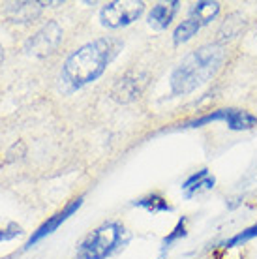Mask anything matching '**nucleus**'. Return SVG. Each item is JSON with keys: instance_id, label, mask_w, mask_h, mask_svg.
Masks as SVG:
<instances>
[{"instance_id": "nucleus-5", "label": "nucleus", "mask_w": 257, "mask_h": 259, "mask_svg": "<svg viewBox=\"0 0 257 259\" xmlns=\"http://www.w3.org/2000/svg\"><path fill=\"white\" fill-rule=\"evenodd\" d=\"M62 28L58 23L51 21V23H47L44 28H39L38 32L34 34L32 38L26 41V51L34 55V57H45V55H51L55 53L58 46H60V41H62Z\"/></svg>"}, {"instance_id": "nucleus-1", "label": "nucleus", "mask_w": 257, "mask_h": 259, "mask_svg": "<svg viewBox=\"0 0 257 259\" xmlns=\"http://www.w3.org/2000/svg\"><path fill=\"white\" fill-rule=\"evenodd\" d=\"M120 39L98 38L71 53L60 71V84L64 92L79 91L102 77V73L107 70V66L120 53Z\"/></svg>"}, {"instance_id": "nucleus-4", "label": "nucleus", "mask_w": 257, "mask_h": 259, "mask_svg": "<svg viewBox=\"0 0 257 259\" xmlns=\"http://www.w3.org/2000/svg\"><path fill=\"white\" fill-rule=\"evenodd\" d=\"M145 12V2H109L102 8L100 21L107 28H122L137 21Z\"/></svg>"}, {"instance_id": "nucleus-9", "label": "nucleus", "mask_w": 257, "mask_h": 259, "mask_svg": "<svg viewBox=\"0 0 257 259\" xmlns=\"http://www.w3.org/2000/svg\"><path fill=\"white\" fill-rule=\"evenodd\" d=\"M216 186V179L210 175L208 169H199L197 173H193L182 182V192H184V197L192 199L195 195L203 194V192H208Z\"/></svg>"}, {"instance_id": "nucleus-2", "label": "nucleus", "mask_w": 257, "mask_h": 259, "mask_svg": "<svg viewBox=\"0 0 257 259\" xmlns=\"http://www.w3.org/2000/svg\"><path fill=\"white\" fill-rule=\"evenodd\" d=\"M224 59L225 51L222 44H206L192 51L171 73V92L175 96L193 92L220 70Z\"/></svg>"}, {"instance_id": "nucleus-14", "label": "nucleus", "mask_w": 257, "mask_h": 259, "mask_svg": "<svg viewBox=\"0 0 257 259\" xmlns=\"http://www.w3.org/2000/svg\"><path fill=\"white\" fill-rule=\"evenodd\" d=\"M229 113H231V107L208 111V113L201 115V117H195V118H192V120H186L184 124H180V128H201V126H206V124H210V122H227Z\"/></svg>"}, {"instance_id": "nucleus-17", "label": "nucleus", "mask_w": 257, "mask_h": 259, "mask_svg": "<svg viewBox=\"0 0 257 259\" xmlns=\"http://www.w3.org/2000/svg\"><path fill=\"white\" fill-rule=\"evenodd\" d=\"M186 224H188V218L186 216H182V218H179V222H177V226L173 227V231L165 237V239L161 240V253H165V250L167 248H171L175 244V242H179L180 239H184L188 235V229H186Z\"/></svg>"}, {"instance_id": "nucleus-13", "label": "nucleus", "mask_w": 257, "mask_h": 259, "mask_svg": "<svg viewBox=\"0 0 257 259\" xmlns=\"http://www.w3.org/2000/svg\"><path fill=\"white\" fill-rule=\"evenodd\" d=\"M134 207L145 208L148 212H173V207L167 203V199L160 194H148L141 199H135L132 203Z\"/></svg>"}, {"instance_id": "nucleus-19", "label": "nucleus", "mask_w": 257, "mask_h": 259, "mask_svg": "<svg viewBox=\"0 0 257 259\" xmlns=\"http://www.w3.org/2000/svg\"><path fill=\"white\" fill-rule=\"evenodd\" d=\"M2 60H4V49L0 46V64H2Z\"/></svg>"}, {"instance_id": "nucleus-11", "label": "nucleus", "mask_w": 257, "mask_h": 259, "mask_svg": "<svg viewBox=\"0 0 257 259\" xmlns=\"http://www.w3.org/2000/svg\"><path fill=\"white\" fill-rule=\"evenodd\" d=\"M222 4L220 2H210V0H201V2H193L190 8V17L195 19L201 26L210 25L216 17L220 15Z\"/></svg>"}, {"instance_id": "nucleus-12", "label": "nucleus", "mask_w": 257, "mask_h": 259, "mask_svg": "<svg viewBox=\"0 0 257 259\" xmlns=\"http://www.w3.org/2000/svg\"><path fill=\"white\" fill-rule=\"evenodd\" d=\"M227 126L233 132H248V130L255 128L257 126V117L251 115L250 111L244 109H233L227 117Z\"/></svg>"}, {"instance_id": "nucleus-15", "label": "nucleus", "mask_w": 257, "mask_h": 259, "mask_svg": "<svg viewBox=\"0 0 257 259\" xmlns=\"http://www.w3.org/2000/svg\"><path fill=\"white\" fill-rule=\"evenodd\" d=\"M199 28H201V25L197 21L192 19V17H188V19H184L182 23L177 25V28H175V32H173V41L177 46L186 44V41H190L195 34L199 32Z\"/></svg>"}, {"instance_id": "nucleus-16", "label": "nucleus", "mask_w": 257, "mask_h": 259, "mask_svg": "<svg viewBox=\"0 0 257 259\" xmlns=\"http://www.w3.org/2000/svg\"><path fill=\"white\" fill-rule=\"evenodd\" d=\"M251 239H257V224L242 229L240 233H237L235 237H231V239L224 240V242H222V248H224V250H231V248L242 246V244H246V242Z\"/></svg>"}, {"instance_id": "nucleus-3", "label": "nucleus", "mask_w": 257, "mask_h": 259, "mask_svg": "<svg viewBox=\"0 0 257 259\" xmlns=\"http://www.w3.org/2000/svg\"><path fill=\"white\" fill-rule=\"evenodd\" d=\"M130 235L122 224L105 222L84 237L77 246L75 259H107L128 242Z\"/></svg>"}, {"instance_id": "nucleus-18", "label": "nucleus", "mask_w": 257, "mask_h": 259, "mask_svg": "<svg viewBox=\"0 0 257 259\" xmlns=\"http://www.w3.org/2000/svg\"><path fill=\"white\" fill-rule=\"evenodd\" d=\"M21 235H23V227H21L19 224H15V222L2 224V222H0V242L13 240L15 237H21Z\"/></svg>"}, {"instance_id": "nucleus-10", "label": "nucleus", "mask_w": 257, "mask_h": 259, "mask_svg": "<svg viewBox=\"0 0 257 259\" xmlns=\"http://www.w3.org/2000/svg\"><path fill=\"white\" fill-rule=\"evenodd\" d=\"M44 6L45 2H15L8 6L6 13L13 23H28L38 17Z\"/></svg>"}, {"instance_id": "nucleus-8", "label": "nucleus", "mask_w": 257, "mask_h": 259, "mask_svg": "<svg viewBox=\"0 0 257 259\" xmlns=\"http://www.w3.org/2000/svg\"><path fill=\"white\" fill-rule=\"evenodd\" d=\"M180 10V2L173 0V2H160L152 6V10L148 12V25L154 30H165L171 23H173L175 15Z\"/></svg>"}, {"instance_id": "nucleus-7", "label": "nucleus", "mask_w": 257, "mask_h": 259, "mask_svg": "<svg viewBox=\"0 0 257 259\" xmlns=\"http://www.w3.org/2000/svg\"><path fill=\"white\" fill-rule=\"evenodd\" d=\"M145 84H147V77L143 73H126L124 77L116 81L115 89H113V98L122 104L134 102L135 98H139Z\"/></svg>"}, {"instance_id": "nucleus-6", "label": "nucleus", "mask_w": 257, "mask_h": 259, "mask_svg": "<svg viewBox=\"0 0 257 259\" xmlns=\"http://www.w3.org/2000/svg\"><path fill=\"white\" fill-rule=\"evenodd\" d=\"M81 205H83V195H79V197H75V199H71L70 203L60 210V212H57L55 216H51L49 220H45L44 224H41V226H39L32 235H30V239H28V242H26V246H25L26 250H28V248H32L34 244H38L39 240L45 239L47 235L55 233L58 227L62 226L70 216H73V214L77 212L79 208H81Z\"/></svg>"}]
</instances>
